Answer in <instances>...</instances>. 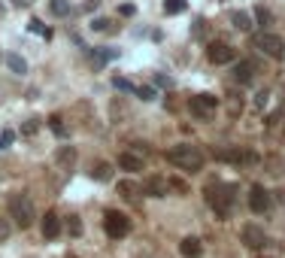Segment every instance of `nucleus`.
<instances>
[{"label":"nucleus","mask_w":285,"mask_h":258,"mask_svg":"<svg viewBox=\"0 0 285 258\" xmlns=\"http://www.w3.org/2000/svg\"><path fill=\"white\" fill-rule=\"evenodd\" d=\"M206 203L212 206V213L219 219H230L237 206V188L230 182H209L206 185Z\"/></svg>","instance_id":"1"},{"label":"nucleus","mask_w":285,"mask_h":258,"mask_svg":"<svg viewBox=\"0 0 285 258\" xmlns=\"http://www.w3.org/2000/svg\"><path fill=\"white\" fill-rule=\"evenodd\" d=\"M167 161L173 167H179V170H188V173H198V170L203 167V152L198 146H191V143H179V146H173L167 152Z\"/></svg>","instance_id":"2"},{"label":"nucleus","mask_w":285,"mask_h":258,"mask_svg":"<svg viewBox=\"0 0 285 258\" xmlns=\"http://www.w3.org/2000/svg\"><path fill=\"white\" fill-rule=\"evenodd\" d=\"M6 206H9V219H15L19 228H30L33 225V216L37 213H33V201L28 195H12Z\"/></svg>","instance_id":"3"},{"label":"nucleus","mask_w":285,"mask_h":258,"mask_svg":"<svg viewBox=\"0 0 285 258\" xmlns=\"http://www.w3.org/2000/svg\"><path fill=\"white\" fill-rule=\"evenodd\" d=\"M188 110H191L194 118L209 122V118L216 115V110H219V97H216V94H194L191 103H188Z\"/></svg>","instance_id":"4"},{"label":"nucleus","mask_w":285,"mask_h":258,"mask_svg":"<svg viewBox=\"0 0 285 258\" xmlns=\"http://www.w3.org/2000/svg\"><path fill=\"white\" fill-rule=\"evenodd\" d=\"M103 228H106V237H113V240H121V237H128L131 234V219L118 213V210H110L103 216Z\"/></svg>","instance_id":"5"},{"label":"nucleus","mask_w":285,"mask_h":258,"mask_svg":"<svg viewBox=\"0 0 285 258\" xmlns=\"http://www.w3.org/2000/svg\"><path fill=\"white\" fill-rule=\"evenodd\" d=\"M255 49L264 52V55L273 58V61H282L285 58V40L276 37V33H258V37H255Z\"/></svg>","instance_id":"6"},{"label":"nucleus","mask_w":285,"mask_h":258,"mask_svg":"<svg viewBox=\"0 0 285 258\" xmlns=\"http://www.w3.org/2000/svg\"><path fill=\"white\" fill-rule=\"evenodd\" d=\"M270 206H273L270 192L264 185H252V192H249V210L255 216H264V213H270Z\"/></svg>","instance_id":"7"},{"label":"nucleus","mask_w":285,"mask_h":258,"mask_svg":"<svg viewBox=\"0 0 285 258\" xmlns=\"http://www.w3.org/2000/svg\"><path fill=\"white\" fill-rule=\"evenodd\" d=\"M206 58H209L212 64H230L237 55H234V49H230L228 43H209V49H206Z\"/></svg>","instance_id":"8"},{"label":"nucleus","mask_w":285,"mask_h":258,"mask_svg":"<svg viewBox=\"0 0 285 258\" xmlns=\"http://www.w3.org/2000/svg\"><path fill=\"white\" fill-rule=\"evenodd\" d=\"M118 167L128 170V173H140L146 167V155H137V152H121L118 155Z\"/></svg>","instance_id":"9"},{"label":"nucleus","mask_w":285,"mask_h":258,"mask_svg":"<svg viewBox=\"0 0 285 258\" xmlns=\"http://www.w3.org/2000/svg\"><path fill=\"white\" fill-rule=\"evenodd\" d=\"M243 243H246L249 249H261V246H267V234H264V228H258V225H246V228H243Z\"/></svg>","instance_id":"10"},{"label":"nucleus","mask_w":285,"mask_h":258,"mask_svg":"<svg viewBox=\"0 0 285 258\" xmlns=\"http://www.w3.org/2000/svg\"><path fill=\"white\" fill-rule=\"evenodd\" d=\"M170 188H173V182L167 176H149L146 179V195H152V198H167Z\"/></svg>","instance_id":"11"},{"label":"nucleus","mask_w":285,"mask_h":258,"mask_svg":"<svg viewBox=\"0 0 285 258\" xmlns=\"http://www.w3.org/2000/svg\"><path fill=\"white\" fill-rule=\"evenodd\" d=\"M58 234H61V219H58V213L49 210V213L43 216V237H46V240H55Z\"/></svg>","instance_id":"12"},{"label":"nucleus","mask_w":285,"mask_h":258,"mask_svg":"<svg viewBox=\"0 0 285 258\" xmlns=\"http://www.w3.org/2000/svg\"><path fill=\"white\" fill-rule=\"evenodd\" d=\"M255 70H258L255 61H240V64L234 67V79L246 85V82H252V79H255Z\"/></svg>","instance_id":"13"},{"label":"nucleus","mask_w":285,"mask_h":258,"mask_svg":"<svg viewBox=\"0 0 285 258\" xmlns=\"http://www.w3.org/2000/svg\"><path fill=\"white\" fill-rule=\"evenodd\" d=\"M179 252H182L185 258H200V255H203V246H200L198 237H185L182 243H179Z\"/></svg>","instance_id":"14"},{"label":"nucleus","mask_w":285,"mask_h":258,"mask_svg":"<svg viewBox=\"0 0 285 258\" xmlns=\"http://www.w3.org/2000/svg\"><path fill=\"white\" fill-rule=\"evenodd\" d=\"M55 158H58V164H61L64 170H70V167L76 164V149H73V146H61Z\"/></svg>","instance_id":"15"},{"label":"nucleus","mask_w":285,"mask_h":258,"mask_svg":"<svg viewBox=\"0 0 285 258\" xmlns=\"http://www.w3.org/2000/svg\"><path fill=\"white\" fill-rule=\"evenodd\" d=\"M6 64H9V70H12V73H19V76H22V73L28 70L25 58H22V55H15V52H12V55H6Z\"/></svg>","instance_id":"16"},{"label":"nucleus","mask_w":285,"mask_h":258,"mask_svg":"<svg viewBox=\"0 0 285 258\" xmlns=\"http://www.w3.org/2000/svg\"><path fill=\"white\" fill-rule=\"evenodd\" d=\"M230 22H234L237 30H252V19H249L246 12H234V15H230Z\"/></svg>","instance_id":"17"},{"label":"nucleus","mask_w":285,"mask_h":258,"mask_svg":"<svg viewBox=\"0 0 285 258\" xmlns=\"http://www.w3.org/2000/svg\"><path fill=\"white\" fill-rule=\"evenodd\" d=\"M91 176H94V179H100V182H106V179H110V164H106V161L91 164Z\"/></svg>","instance_id":"18"},{"label":"nucleus","mask_w":285,"mask_h":258,"mask_svg":"<svg viewBox=\"0 0 285 258\" xmlns=\"http://www.w3.org/2000/svg\"><path fill=\"white\" fill-rule=\"evenodd\" d=\"M110 58H115V52H113V49H100V52H94V55H91L94 67H103L106 61H110Z\"/></svg>","instance_id":"19"},{"label":"nucleus","mask_w":285,"mask_h":258,"mask_svg":"<svg viewBox=\"0 0 285 258\" xmlns=\"http://www.w3.org/2000/svg\"><path fill=\"white\" fill-rule=\"evenodd\" d=\"M185 9V0H164V12L167 15H179Z\"/></svg>","instance_id":"20"},{"label":"nucleus","mask_w":285,"mask_h":258,"mask_svg":"<svg viewBox=\"0 0 285 258\" xmlns=\"http://www.w3.org/2000/svg\"><path fill=\"white\" fill-rule=\"evenodd\" d=\"M49 9L55 12V15H70V0H52Z\"/></svg>","instance_id":"21"},{"label":"nucleus","mask_w":285,"mask_h":258,"mask_svg":"<svg viewBox=\"0 0 285 258\" xmlns=\"http://www.w3.org/2000/svg\"><path fill=\"white\" fill-rule=\"evenodd\" d=\"M255 19H258L261 25H270V22H273V12L267 9V6H255Z\"/></svg>","instance_id":"22"},{"label":"nucleus","mask_w":285,"mask_h":258,"mask_svg":"<svg viewBox=\"0 0 285 258\" xmlns=\"http://www.w3.org/2000/svg\"><path fill=\"white\" fill-rule=\"evenodd\" d=\"M67 231L73 234V237L82 234V222H79V216H70V219H67Z\"/></svg>","instance_id":"23"},{"label":"nucleus","mask_w":285,"mask_h":258,"mask_svg":"<svg viewBox=\"0 0 285 258\" xmlns=\"http://www.w3.org/2000/svg\"><path fill=\"white\" fill-rule=\"evenodd\" d=\"M12 234V225H9V219H0V243H6Z\"/></svg>","instance_id":"24"},{"label":"nucleus","mask_w":285,"mask_h":258,"mask_svg":"<svg viewBox=\"0 0 285 258\" xmlns=\"http://www.w3.org/2000/svg\"><path fill=\"white\" fill-rule=\"evenodd\" d=\"M30 30H33V33H40V37H52V30H49V28H46L43 22H37V19L30 22Z\"/></svg>","instance_id":"25"},{"label":"nucleus","mask_w":285,"mask_h":258,"mask_svg":"<svg viewBox=\"0 0 285 258\" xmlns=\"http://www.w3.org/2000/svg\"><path fill=\"white\" fill-rule=\"evenodd\" d=\"M12 140H15V134H12V131H0V149H9Z\"/></svg>","instance_id":"26"},{"label":"nucleus","mask_w":285,"mask_h":258,"mask_svg":"<svg viewBox=\"0 0 285 258\" xmlns=\"http://www.w3.org/2000/svg\"><path fill=\"white\" fill-rule=\"evenodd\" d=\"M113 85H115L118 91H134V94H137V88H134V85H131L128 79H118V76H115V79H113Z\"/></svg>","instance_id":"27"},{"label":"nucleus","mask_w":285,"mask_h":258,"mask_svg":"<svg viewBox=\"0 0 285 258\" xmlns=\"http://www.w3.org/2000/svg\"><path fill=\"white\" fill-rule=\"evenodd\" d=\"M49 122H52V131H55L58 137H64V125H61V115H52Z\"/></svg>","instance_id":"28"},{"label":"nucleus","mask_w":285,"mask_h":258,"mask_svg":"<svg viewBox=\"0 0 285 258\" xmlns=\"http://www.w3.org/2000/svg\"><path fill=\"white\" fill-rule=\"evenodd\" d=\"M137 94L142 100H155V88H149V85H146V88H137Z\"/></svg>","instance_id":"29"},{"label":"nucleus","mask_w":285,"mask_h":258,"mask_svg":"<svg viewBox=\"0 0 285 258\" xmlns=\"http://www.w3.org/2000/svg\"><path fill=\"white\" fill-rule=\"evenodd\" d=\"M91 28H94V30H110V22H106V19H97Z\"/></svg>","instance_id":"30"},{"label":"nucleus","mask_w":285,"mask_h":258,"mask_svg":"<svg viewBox=\"0 0 285 258\" xmlns=\"http://www.w3.org/2000/svg\"><path fill=\"white\" fill-rule=\"evenodd\" d=\"M155 82H158V85H167V88H170V85H173V79H170V76H158Z\"/></svg>","instance_id":"31"},{"label":"nucleus","mask_w":285,"mask_h":258,"mask_svg":"<svg viewBox=\"0 0 285 258\" xmlns=\"http://www.w3.org/2000/svg\"><path fill=\"white\" fill-rule=\"evenodd\" d=\"M194 37H203V22H194Z\"/></svg>","instance_id":"32"},{"label":"nucleus","mask_w":285,"mask_h":258,"mask_svg":"<svg viewBox=\"0 0 285 258\" xmlns=\"http://www.w3.org/2000/svg\"><path fill=\"white\" fill-rule=\"evenodd\" d=\"M70 258H76V255H70Z\"/></svg>","instance_id":"33"}]
</instances>
